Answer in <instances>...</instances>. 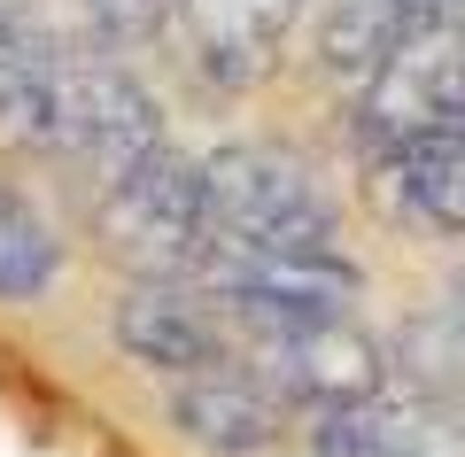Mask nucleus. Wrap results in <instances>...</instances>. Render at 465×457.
Returning <instances> with one entry per match:
<instances>
[{
	"mask_svg": "<svg viewBox=\"0 0 465 457\" xmlns=\"http://www.w3.org/2000/svg\"><path fill=\"white\" fill-rule=\"evenodd\" d=\"M171 16H179L202 78L225 94H249L272 78L287 32L302 24V0H171Z\"/></svg>",
	"mask_w": 465,
	"mask_h": 457,
	"instance_id": "nucleus-8",
	"label": "nucleus"
},
{
	"mask_svg": "<svg viewBox=\"0 0 465 457\" xmlns=\"http://www.w3.org/2000/svg\"><path fill=\"white\" fill-rule=\"evenodd\" d=\"M109 333H116V349L133 364H148V373H163V380L232 364L225 318H217L186 279H133V287L116 294V311H109Z\"/></svg>",
	"mask_w": 465,
	"mask_h": 457,
	"instance_id": "nucleus-7",
	"label": "nucleus"
},
{
	"mask_svg": "<svg viewBox=\"0 0 465 457\" xmlns=\"http://www.w3.org/2000/svg\"><path fill=\"white\" fill-rule=\"evenodd\" d=\"M372 179H381V210L403 233L465 241V124L381 147L372 155Z\"/></svg>",
	"mask_w": 465,
	"mask_h": 457,
	"instance_id": "nucleus-10",
	"label": "nucleus"
},
{
	"mask_svg": "<svg viewBox=\"0 0 465 457\" xmlns=\"http://www.w3.org/2000/svg\"><path fill=\"white\" fill-rule=\"evenodd\" d=\"M101 24V39H148L155 24H171V0H85Z\"/></svg>",
	"mask_w": 465,
	"mask_h": 457,
	"instance_id": "nucleus-14",
	"label": "nucleus"
},
{
	"mask_svg": "<svg viewBox=\"0 0 465 457\" xmlns=\"http://www.w3.org/2000/svg\"><path fill=\"white\" fill-rule=\"evenodd\" d=\"M232 364H256L287 411H349L388 388V357L357 318H318V326H272V333H232Z\"/></svg>",
	"mask_w": 465,
	"mask_h": 457,
	"instance_id": "nucleus-5",
	"label": "nucleus"
},
{
	"mask_svg": "<svg viewBox=\"0 0 465 457\" xmlns=\"http://www.w3.org/2000/svg\"><path fill=\"white\" fill-rule=\"evenodd\" d=\"M171 426L210 457H264L287 442V403L256 373L210 364V373H186L171 388Z\"/></svg>",
	"mask_w": 465,
	"mask_h": 457,
	"instance_id": "nucleus-9",
	"label": "nucleus"
},
{
	"mask_svg": "<svg viewBox=\"0 0 465 457\" xmlns=\"http://www.w3.org/2000/svg\"><path fill=\"white\" fill-rule=\"evenodd\" d=\"M63 279V241L24 186L0 179V303H39Z\"/></svg>",
	"mask_w": 465,
	"mask_h": 457,
	"instance_id": "nucleus-13",
	"label": "nucleus"
},
{
	"mask_svg": "<svg viewBox=\"0 0 465 457\" xmlns=\"http://www.w3.org/2000/svg\"><path fill=\"white\" fill-rule=\"evenodd\" d=\"M202 202H210L217 241L287 248V256H341V210L318 186V171L287 147H225L202 164Z\"/></svg>",
	"mask_w": 465,
	"mask_h": 457,
	"instance_id": "nucleus-1",
	"label": "nucleus"
},
{
	"mask_svg": "<svg viewBox=\"0 0 465 457\" xmlns=\"http://www.w3.org/2000/svg\"><path fill=\"white\" fill-rule=\"evenodd\" d=\"M434 16H442V0H326V16H318V63L341 85H365L388 63V47L411 39Z\"/></svg>",
	"mask_w": 465,
	"mask_h": 457,
	"instance_id": "nucleus-12",
	"label": "nucleus"
},
{
	"mask_svg": "<svg viewBox=\"0 0 465 457\" xmlns=\"http://www.w3.org/2000/svg\"><path fill=\"white\" fill-rule=\"evenodd\" d=\"M94 241L133 279H194L202 248H210L202 164H186L179 147H155L109 194H94Z\"/></svg>",
	"mask_w": 465,
	"mask_h": 457,
	"instance_id": "nucleus-3",
	"label": "nucleus"
},
{
	"mask_svg": "<svg viewBox=\"0 0 465 457\" xmlns=\"http://www.w3.org/2000/svg\"><path fill=\"white\" fill-rule=\"evenodd\" d=\"M450 124H465V32L434 16L411 39H396L388 63L357 85V147L381 155L396 140L450 132Z\"/></svg>",
	"mask_w": 465,
	"mask_h": 457,
	"instance_id": "nucleus-6",
	"label": "nucleus"
},
{
	"mask_svg": "<svg viewBox=\"0 0 465 457\" xmlns=\"http://www.w3.org/2000/svg\"><path fill=\"white\" fill-rule=\"evenodd\" d=\"M163 147V109L155 94L133 78L124 63H70L63 70V94H54V147L70 171H78L85 202L109 194L133 164H148Z\"/></svg>",
	"mask_w": 465,
	"mask_h": 457,
	"instance_id": "nucleus-4",
	"label": "nucleus"
},
{
	"mask_svg": "<svg viewBox=\"0 0 465 457\" xmlns=\"http://www.w3.org/2000/svg\"><path fill=\"white\" fill-rule=\"evenodd\" d=\"M186 287L225 318V333H272V326H318V318H349L365 272L349 256H287V248H249L217 241L202 248Z\"/></svg>",
	"mask_w": 465,
	"mask_h": 457,
	"instance_id": "nucleus-2",
	"label": "nucleus"
},
{
	"mask_svg": "<svg viewBox=\"0 0 465 457\" xmlns=\"http://www.w3.org/2000/svg\"><path fill=\"white\" fill-rule=\"evenodd\" d=\"M54 94L63 55L32 0H0V155H47L54 147Z\"/></svg>",
	"mask_w": 465,
	"mask_h": 457,
	"instance_id": "nucleus-11",
	"label": "nucleus"
}]
</instances>
